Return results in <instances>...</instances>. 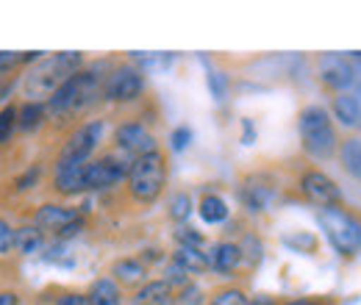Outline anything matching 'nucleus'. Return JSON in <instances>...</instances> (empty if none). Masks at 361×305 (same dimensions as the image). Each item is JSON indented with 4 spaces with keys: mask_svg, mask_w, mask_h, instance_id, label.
<instances>
[{
    "mask_svg": "<svg viewBox=\"0 0 361 305\" xmlns=\"http://www.w3.org/2000/svg\"><path fill=\"white\" fill-rule=\"evenodd\" d=\"M109 73H111L109 64L97 61L92 67H84L70 81H64L45 100L47 117H73V114H81V111L92 108L94 103H100L103 100V84H106Z\"/></svg>",
    "mask_w": 361,
    "mask_h": 305,
    "instance_id": "f257e3e1",
    "label": "nucleus"
},
{
    "mask_svg": "<svg viewBox=\"0 0 361 305\" xmlns=\"http://www.w3.org/2000/svg\"><path fill=\"white\" fill-rule=\"evenodd\" d=\"M298 131H300V144L303 150L317 158V161H328L334 156H339V133L334 125L331 111H325L322 106H306L298 117Z\"/></svg>",
    "mask_w": 361,
    "mask_h": 305,
    "instance_id": "f03ea898",
    "label": "nucleus"
},
{
    "mask_svg": "<svg viewBox=\"0 0 361 305\" xmlns=\"http://www.w3.org/2000/svg\"><path fill=\"white\" fill-rule=\"evenodd\" d=\"M81 70H84V56L81 53H56L50 58H42L25 75V94H28V100L45 103L56 89L61 87L64 81H70L73 75H78Z\"/></svg>",
    "mask_w": 361,
    "mask_h": 305,
    "instance_id": "7ed1b4c3",
    "label": "nucleus"
},
{
    "mask_svg": "<svg viewBox=\"0 0 361 305\" xmlns=\"http://www.w3.org/2000/svg\"><path fill=\"white\" fill-rule=\"evenodd\" d=\"M126 186H128V194L134 203L153 206L167 186V156L161 150H156V153L134 158Z\"/></svg>",
    "mask_w": 361,
    "mask_h": 305,
    "instance_id": "20e7f679",
    "label": "nucleus"
},
{
    "mask_svg": "<svg viewBox=\"0 0 361 305\" xmlns=\"http://www.w3.org/2000/svg\"><path fill=\"white\" fill-rule=\"evenodd\" d=\"M317 219L339 256L353 259L361 250V222L353 211H348L345 206H328V208H319Z\"/></svg>",
    "mask_w": 361,
    "mask_h": 305,
    "instance_id": "39448f33",
    "label": "nucleus"
},
{
    "mask_svg": "<svg viewBox=\"0 0 361 305\" xmlns=\"http://www.w3.org/2000/svg\"><path fill=\"white\" fill-rule=\"evenodd\" d=\"M106 136V123L103 120H90L84 125H78L70 133L56 156V164H90L92 156L97 153L100 142Z\"/></svg>",
    "mask_w": 361,
    "mask_h": 305,
    "instance_id": "423d86ee",
    "label": "nucleus"
},
{
    "mask_svg": "<svg viewBox=\"0 0 361 305\" xmlns=\"http://www.w3.org/2000/svg\"><path fill=\"white\" fill-rule=\"evenodd\" d=\"M134 158H128L126 153H106L97 156L87 164V192H103L111 186H120L123 180H128Z\"/></svg>",
    "mask_w": 361,
    "mask_h": 305,
    "instance_id": "0eeeda50",
    "label": "nucleus"
},
{
    "mask_svg": "<svg viewBox=\"0 0 361 305\" xmlns=\"http://www.w3.org/2000/svg\"><path fill=\"white\" fill-rule=\"evenodd\" d=\"M145 94V73L136 64H117L106 75L103 100L106 103H134Z\"/></svg>",
    "mask_w": 361,
    "mask_h": 305,
    "instance_id": "6e6552de",
    "label": "nucleus"
},
{
    "mask_svg": "<svg viewBox=\"0 0 361 305\" xmlns=\"http://www.w3.org/2000/svg\"><path fill=\"white\" fill-rule=\"evenodd\" d=\"M317 70H319V81L328 89H334L336 94L353 92V87L359 84V67L350 56L342 53H322L317 58Z\"/></svg>",
    "mask_w": 361,
    "mask_h": 305,
    "instance_id": "1a4fd4ad",
    "label": "nucleus"
},
{
    "mask_svg": "<svg viewBox=\"0 0 361 305\" xmlns=\"http://www.w3.org/2000/svg\"><path fill=\"white\" fill-rule=\"evenodd\" d=\"M298 189L300 194L312 203V206H319V208H328V206H342V189L339 183L325 175L322 170H306L298 180Z\"/></svg>",
    "mask_w": 361,
    "mask_h": 305,
    "instance_id": "9d476101",
    "label": "nucleus"
},
{
    "mask_svg": "<svg viewBox=\"0 0 361 305\" xmlns=\"http://www.w3.org/2000/svg\"><path fill=\"white\" fill-rule=\"evenodd\" d=\"M114 147H117V153H126L128 158H139V156L156 153L159 142H156L153 133L147 131L145 123L131 120V123H120L114 128Z\"/></svg>",
    "mask_w": 361,
    "mask_h": 305,
    "instance_id": "9b49d317",
    "label": "nucleus"
},
{
    "mask_svg": "<svg viewBox=\"0 0 361 305\" xmlns=\"http://www.w3.org/2000/svg\"><path fill=\"white\" fill-rule=\"evenodd\" d=\"M53 192L78 197L87 192V164H53Z\"/></svg>",
    "mask_w": 361,
    "mask_h": 305,
    "instance_id": "f8f14e48",
    "label": "nucleus"
},
{
    "mask_svg": "<svg viewBox=\"0 0 361 305\" xmlns=\"http://www.w3.org/2000/svg\"><path fill=\"white\" fill-rule=\"evenodd\" d=\"M147 275H150V266L142 261L139 256H126V259H117V261L109 266V278L126 289H142L147 283Z\"/></svg>",
    "mask_w": 361,
    "mask_h": 305,
    "instance_id": "ddd939ff",
    "label": "nucleus"
},
{
    "mask_svg": "<svg viewBox=\"0 0 361 305\" xmlns=\"http://www.w3.org/2000/svg\"><path fill=\"white\" fill-rule=\"evenodd\" d=\"M81 217V211L78 208H73V206H64V203H45V206H39L37 211H34V225L42 230V233H59L64 225H70L73 219Z\"/></svg>",
    "mask_w": 361,
    "mask_h": 305,
    "instance_id": "4468645a",
    "label": "nucleus"
},
{
    "mask_svg": "<svg viewBox=\"0 0 361 305\" xmlns=\"http://www.w3.org/2000/svg\"><path fill=\"white\" fill-rule=\"evenodd\" d=\"M331 117L342 128H348V131H361V100L353 92L334 94V100H331Z\"/></svg>",
    "mask_w": 361,
    "mask_h": 305,
    "instance_id": "2eb2a0df",
    "label": "nucleus"
},
{
    "mask_svg": "<svg viewBox=\"0 0 361 305\" xmlns=\"http://www.w3.org/2000/svg\"><path fill=\"white\" fill-rule=\"evenodd\" d=\"M245 261V256H242V247H239V242H217V244H212V250H209V263H212V269L214 272H220V275H231V272H236L239 266Z\"/></svg>",
    "mask_w": 361,
    "mask_h": 305,
    "instance_id": "dca6fc26",
    "label": "nucleus"
},
{
    "mask_svg": "<svg viewBox=\"0 0 361 305\" xmlns=\"http://www.w3.org/2000/svg\"><path fill=\"white\" fill-rule=\"evenodd\" d=\"M176 300V294H173V286L164 280V278H159V280H147L142 289H136L134 305H167Z\"/></svg>",
    "mask_w": 361,
    "mask_h": 305,
    "instance_id": "f3484780",
    "label": "nucleus"
},
{
    "mask_svg": "<svg viewBox=\"0 0 361 305\" xmlns=\"http://www.w3.org/2000/svg\"><path fill=\"white\" fill-rule=\"evenodd\" d=\"M87 300H90V305H123V286L114 283L109 275L97 278L87 289Z\"/></svg>",
    "mask_w": 361,
    "mask_h": 305,
    "instance_id": "a211bd4d",
    "label": "nucleus"
},
{
    "mask_svg": "<svg viewBox=\"0 0 361 305\" xmlns=\"http://www.w3.org/2000/svg\"><path fill=\"white\" fill-rule=\"evenodd\" d=\"M47 120V106L39 100H25L17 108V128L20 133H37Z\"/></svg>",
    "mask_w": 361,
    "mask_h": 305,
    "instance_id": "6ab92c4d",
    "label": "nucleus"
},
{
    "mask_svg": "<svg viewBox=\"0 0 361 305\" xmlns=\"http://www.w3.org/2000/svg\"><path fill=\"white\" fill-rule=\"evenodd\" d=\"M47 242L45 233L31 222V225H20L17 228V253L20 256H37V253H45Z\"/></svg>",
    "mask_w": 361,
    "mask_h": 305,
    "instance_id": "aec40b11",
    "label": "nucleus"
},
{
    "mask_svg": "<svg viewBox=\"0 0 361 305\" xmlns=\"http://www.w3.org/2000/svg\"><path fill=\"white\" fill-rule=\"evenodd\" d=\"M197 214H200V219H203L206 225H223V222L231 217V208H228V203L220 197V194L209 192V194L200 197V203H197Z\"/></svg>",
    "mask_w": 361,
    "mask_h": 305,
    "instance_id": "412c9836",
    "label": "nucleus"
},
{
    "mask_svg": "<svg viewBox=\"0 0 361 305\" xmlns=\"http://www.w3.org/2000/svg\"><path fill=\"white\" fill-rule=\"evenodd\" d=\"M270 200H272L270 186H264V183H245L242 186V203H245L247 211H253V214L267 211Z\"/></svg>",
    "mask_w": 361,
    "mask_h": 305,
    "instance_id": "4be33fe9",
    "label": "nucleus"
},
{
    "mask_svg": "<svg viewBox=\"0 0 361 305\" xmlns=\"http://www.w3.org/2000/svg\"><path fill=\"white\" fill-rule=\"evenodd\" d=\"M173 261H178L180 266H183V269H189L192 275H203V272H209V269H212V263H209V253L195 250V247H176Z\"/></svg>",
    "mask_w": 361,
    "mask_h": 305,
    "instance_id": "5701e85b",
    "label": "nucleus"
},
{
    "mask_svg": "<svg viewBox=\"0 0 361 305\" xmlns=\"http://www.w3.org/2000/svg\"><path fill=\"white\" fill-rule=\"evenodd\" d=\"M336 158H339V164H342L345 173H350L353 178L361 180V139H348V142H342Z\"/></svg>",
    "mask_w": 361,
    "mask_h": 305,
    "instance_id": "b1692460",
    "label": "nucleus"
},
{
    "mask_svg": "<svg viewBox=\"0 0 361 305\" xmlns=\"http://www.w3.org/2000/svg\"><path fill=\"white\" fill-rule=\"evenodd\" d=\"M192 208H195V200L189 192H176L167 203V217L178 225H186V219L192 217Z\"/></svg>",
    "mask_w": 361,
    "mask_h": 305,
    "instance_id": "393cba45",
    "label": "nucleus"
},
{
    "mask_svg": "<svg viewBox=\"0 0 361 305\" xmlns=\"http://www.w3.org/2000/svg\"><path fill=\"white\" fill-rule=\"evenodd\" d=\"M17 108H20V106H14V103H6V106L0 108V147L11 144L14 133L20 131V128H17Z\"/></svg>",
    "mask_w": 361,
    "mask_h": 305,
    "instance_id": "a878e982",
    "label": "nucleus"
},
{
    "mask_svg": "<svg viewBox=\"0 0 361 305\" xmlns=\"http://www.w3.org/2000/svg\"><path fill=\"white\" fill-rule=\"evenodd\" d=\"M206 305H250V297L242 286H223L209 297Z\"/></svg>",
    "mask_w": 361,
    "mask_h": 305,
    "instance_id": "bb28decb",
    "label": "nucleus"
},
{
    "mask_svg": "<svg viewBox=\"0 0 361 305\" xmlns=\"http://www.w3.org/2000/svg\"><path fill=\"white\" fill-rule=\"evenodd\" d=\"M239 247H242V256H245L247 266H256V263L262 261V256H264V244H262V239L256 233H245Z\"/></svg>",
    "mask_w": 361,
    "mask_h": 305,
    "instance_id": "cd10ccee",
    "label": "nucleus"
},
{
    "mask_svg": "<svg viewBox=\"0 0 361 305\" xmlns=\"http://www.w3.org/2000/svg\"><path fill=\"white\" fill-rule=\"evenodd\" d=\"M176 242L178 247H195V250H203L206 247V236L197 230V228H189V225H178L176 228Z\"/></svg>",
    "mask_w": 361,
    "mask_h": 305,
    "instance_id": "c85d7f7f",
    "label": "nucleus"
},
{
    "mask_svg": "<svg viewBox=\"0 0 361 305\" xmlns=\"http://www.w3.org/2000/svg\"><path fill=\"white\" fill-rule=\"evenodd\" d=\"M164 280H167L173 289H178L180 292V289H186V286L192 283V272H189V269H183L178 261H173V259H170V263L164 266Z\"/></svg>",
    "mask_w": 361,
    "mask_h": 305,
    "instance_id": "c756f323",
    "label": "nucleus"
},
{
    "mask_svg": "<svg viewBox=\"0 0 361 305\" xmlns=\"http://www.w3.org/2000/svg\"><path fill=\"white\" fill-rule=\"evenodd\" d=\"M39 178H42V164H31V167H25L23 173L14 178V192H31V189H37V183H39Z\"/></svg>",
    "mask_w": 361,
    "mask_h": 305,
    "instance_id": "7c9ffc66",
    "label": "nucleus"
},
{
    "mask_svg": "<svg viewBox=\"0 0 361 305\" xmlns=\"http://www.w3.org/2000/svg\"><path fill=\"white\" fill-rule=\"evenodd\" d=\"M20 67H25V53H0V81H8Z\"/></svg>",
    "mask_w": 361,
    "mask_h": 305,
    "instance_id": "2f4dec72",
    "label": "nucleus"
},
{
    "mask_svg": "<svg viewBox=\"0 0 361 305\" xmlns=\"http://www.w3.org/2000/svg\"><path fill=\"white\" fill-rule=\"evenodd\" d=\"M42 259L47 263H59V266H73V259H70V253H67V244L64 242H53V244H47L45 253H42Z\"/></svg>",
    "mask_w": 361,
    "mask_h": 305,
    "instance_id": "473e14b6",
    "label": "nucleus"
},
{
    "mask_svg": "<svg viewBox=\"0 0 361 305\" xmlns=\"http://www.w3.org/2000/svg\"><path fill=\"white\" fill-rule=\"evenodd\" d=\"M14 247H17V228H11L0 217V256H8Z\"/></svg>",
    "mask_w": 361,
    "mask_h": 305,
    "instance_id": "72a5a7b5",
    "label": "nucleus"
},
{
    "mask_svg": "<svg viewBox=\"0 0 361 305\" xmlns=\"http://www.w3.org/2000/svg\"><path fill=\"white\" fill-rule=\"evenodd\" d=\"M84 230H87V219H84V214H81L78 219H73L70 225H64V228H61V230H59V233H56L53 239H56V242H64V244H67L70 239H78V236H81Z\"/></svg>",
    "mask_w": 361,
    "mask_h": 305,
    "instance_id": "f704fd0d",
    "label": "nucleus"
},
{
    "mask_svg": "<svg viewBox=\"0 0 361 305\" xmlns=\"http://www.w3.org/2000/svg\"><path fill=\"white\" fill-rule=\"evenodd\" d=\"M176 300H178V305H203V303H209V300H206V292H203L200 286H195V283H189L186 289H180Z\"/></svg>",
    "mask_w": 361,
    "mask_h": 305,
    "instance_id": "c9c22d12",
    "label": "nucleus"
},
{
    "mask_svg": "<svg viewBox=\"0 0 361 305\" xmlns=\"http://www.w3.org/2000/svg\"><path fill=\"white\" fill-rule=\"evenodd\" d=\"M209 89H212V94H214V100H226L228 94V78L223 73H217V70H209Z\"/></svg>",
    "mask_w": 361,
    "mask_h": 305,
    "instance_id": "e433bc0d",
    "label": "nucleus"
},
{
    "mask_svg": "<svg viewBox=\"0 0 361 305\" xmlns=\"http://www.w3.org/2000/svg\"><path fill=\"white\" fill-rule=\"evenodd\" d=\"M189 142H192V128L189 125H178V128H173L170 133V147L180 153V150H186L189 147Z\"/></svg>",
    "mask_w": 361,
    "mask_h": 305,
    "instance_id": "4c0bfd02",
    "label": "nucleus"
},
{
    "mask_svg": "<svg viewBox=\"0 0 361 305\" xmlns=\"http://www.w3.org/2000/svg\"><path fill=\"white\" fill-rule=\"evenodd\" d=\"M53 305H90V300H87V292H61L56 300H53Z\"/></svg>",
    "mask_w": 361,
    "mask_h": 305,
    "instance_id": "58836bf2",
    "label": "nucleus"
},
{
    "mask_svg": "<svg viewBox=\"0 0 361 305\" xmlns=\"http://www.w3.org/2000/svg\"><path fill=\"white\" fill-rule=\"evenodd\" d=\"M20 303H23L20 292H14V289H3L0 292V305H20Z\"/></svg>",
    "mask_w": 361,
    "mask_h": 305,
    "instance_id": "ea45409f",
    "label": "nucleus"
},
{
    "mask_svg": "<svg viewBox=\"0 0 361 305\" xmlns=\"http://www.w3.org/2000/svg\"><path fill=\"white\" fill-rule=\"evenodd\" d=\"M139 259H142V261H145L147 266H150L153 261H161L164 256H161V253H159L156 247H150V250H142V256H139Z\"/></svg>",
    "mask_w": 361,
    "mask_h": 305,
    "instance_id": "a19ab883",
    "label": "nucleus"
},
{
    "mask_svg": "<svg viewBox=\"0 0 361 305\" xmlns=\"http://www.w3.org/2000/svg\"><path fill=\"white\" fill-rule=\"evenodd\" d=\"M14 87H17V81H14V78H8V81H0V100H6V97L14 92Z\"/></svg>",
    "mask_w": 361,
    "mask_h": 305,
    "instance_id": "79ce46f5",
    "label": "nucleus"
},
{
    "mask_svg": "<svg viewBox=\"0 0 361 305\" xmlns=\"http://www.w3.org/2000/svg\"><path fill=\"white\" fill-rule=\"evenodd\" d=\"M283 305H325L322 300H314V297H298V300H289Z\"/></svg>",
    "mask_w": 361,
    "mask_h": 305,
    "instance_id": "37998d69",
    "label": "nucleus"
},
{
    "mask_svg": "<svg viewBox=\"0 0 361 305\" xmlns=\"http://www.w3.org/2000/svg\"><path fill=\"white\" fill-rule=\"evenodd\" d=\"M250 136H253V128H250V120H245V144H250Z\"/></svg>",
    "mask_w": 361,
    "mask_h": 305,
    "instance_id": "c03bdc74",
    "label": "nucleus"
}]
</instances>
